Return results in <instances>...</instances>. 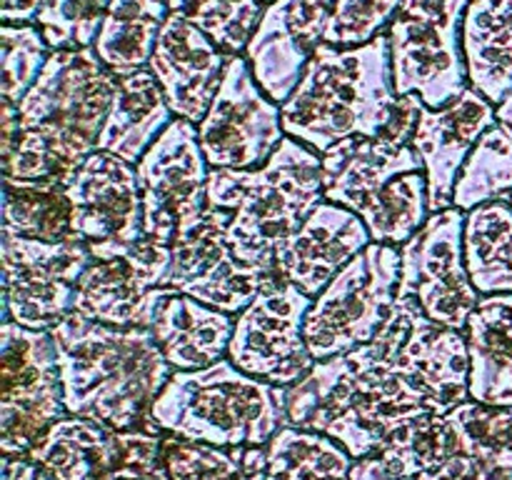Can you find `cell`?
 <instances>
[{
	"mask_svg": "<svg viewBox=\"0 0 512 480\" xmlns=\"http://www.w3.org/2000/svg\"><path fill=\"white\" fill-rule=\"evenodd\" d=\"M50 335L68 415L160 433L153 405L175 370L148 328H118L73 313Z\"/></svg>",
	"mask_w": 512,
	"mask_h": 480,
	"instance_id": "obj_1",
	"label": "cell"
},
{
	"mask_svg": "<svg viewBox=\"0 0 512 480\" xmlns=\"http://www.w3.org/2000/svg\"><path fill=\"white\" fill-rule=\"evenodd\" d=\"M428 415L435 413L423 393L385 363L375 343L315 360L285 388V425L328 435L355 460L380 455L400 428Z\"/></svg>",
	"mask_w": 512,
	"mask_h": 480,
	"instance_id": "obj_2",
	"label": "cell"
},
{
	"mask_svg": "<svg viewBox=\"0 0 512 480\" xmlns=\"http://www.w3.org/2000/svg\"><path fill=\"white\" fill-rule=\"evenodd\" d=\"M398 100L388 33L355 48L320 43L283 103V128L323 155L340 140L383 135Z\"/></svg>",
	"mask_w": 512,
	"mask_h": 480,
	"instance_id": "obj_3",
	"label": "cell"
},
{
	"mask_svg": "<svg viewBox=\"0 0 512 480\" xmlns=\"http://www.w3.org/2000/svg\"><path fill=\"white\" fill-rule=\"evenodd\" d=\"M323 200V155L295 138L258 168L210 170L208 208L220 210L240 258L268 273L280 245Z\"/></svg>",
	"mask_w": 512,
	"mask_h": 480,
	"instance_id": "obj_4",
	"label": "cell"
},
{
	"mask_svg": "<svg viewBox=\"0 0 512 480\" xmlns=\"http://www.w3.org/2000/svg\"><path fill=\"white\" fill-rule=\"evenodd\" d=\"M325 200L360 215L373 243L400 248L433 213L415 148L390 135L340 140L323 153Z\"/></svg>",
	"mask_w": 512,
	"mask_h": 480,
	"instance_id": "obj_5",
	"label": "cell"
},
{
	"mask_svg": "<svg viewBox=\"0 0 512 480\" xmlns=\"http://www.w3.org/2000/svg\"><path fill=\"white\" fill-rule=\"evenodd\" d=\"M160 433L220 448H265L285 428V388L235 368L175 370L153 405Z\"/></svg>",
	"mask_w": 512,
	"mask_h": 480,
	"instance_id": "obj_6",
	"label": "cell"
},
{
	"mask_svg": "<svg viewBox=\"0 0 512 480\" xmlns=\"http://www.w3.org/2000/svg\"><path fill=\"white\" fill-rule=\"evenodd\" d=\"M400 248L370 243L315 295L305 340L315 360H328L373 343L395 305Z\"/></svg>",
	"mask_w": 512,
	"mask_h": 480,
	"instance_id": "obj_7",
	"label": "cell"
},
{
	"mask_svg": "<svg viewBox=\"0 0 512 480\" xmlns=\"http://www.w3.org/2000/svg\"><path fill=\"white\" fill-rule=\"evenodd\" d=\"M0 453L28 458L58 420L68 418L50 330L0 323Z\"/></svg>",
	"mask_w": 512,
	"mask_h": 480,
	"instance_id": "obj_8",
	"label": "cell"
},
{
	"mask_svg": "<svg viewBox=\"0 0 512 480\" xmlns=\"http://www.w3.org/2000/svg\"><path fill=\"white\" fill-rule=\"evenodd\" d=\"M143 230L150 240L170 245L193 233L208 213L210 163L200 148L198 125L175 118L135 165Z\"/></svg>",
	"mask_w": 512,
	"mask_h": 480,
	"instance_id": "obj_9",
	"label": "cell"
},
{
	"mask_svg": "<svg viewBox=\"0 0 512 480\" xmlns=\"http://www.w3.org/2000/svg\"><path fill=\"white\" fill-rule=\"evenodd\" d=\"M313 298L278 273L270 275L248 308L235 315L228 360L253 378L278 388L300 383L315 358L305 340Z\"/></svg>",
	"mask_w": 512,
	"mask_h": 480,
	"instance_id": "obj_10",
	"label": "cell"
},
{
	"mask_svg": "<svg viewBox=\"0 0 512 480\" xmlns=\"http://www.w3.org/2000/svg\"><path fill=\"white\" fill-rule=\"evenodd\" d=\"M385 363L423 393L435 415H448L470 400L468 343L460 330L430 320L413 300L395 298L373 340Z\"/></svg>",
	"mask_w": 512,
	"mask_h": 480,
	"instance_id": "obj_11",
	"label": "cell"
},
{
	"mask_svg": "<svg viewBox=\"0 0 512 480\" xmlns=\"http://www.w3.org/2000/svg\"><path fill=\"white\" fill-rule=\"evenodd\" d=\"M90 245L80 238L63 243L0 233L3 263V320L30 330H53L75 308V285L88 268Z\"/></svg>",
	"mask_w": 512,
	"mask_h": 480,
	"instance_id": "obj_12",
	"label": "cell"
},
{
	"mask_svg": "<svg viewBox=\"0 0 512 480\" xmlns=\"http://www.w3.org/2000/svg\"><path fill=\"white\" fill-rule=\"evenodd\" d=\"M465 213L458 208L433 213L428 223L400 245V300H413L430 320L463 333L478 308V288L465 265Z\"/></svg>",
	"mask_w": 512,
	"mask_h": 480,
	"instance_id": "obj_13",
	"label": "cell"
},
{
	"mask_svg": "<svg viewBox=\"0 0 512 480\" xmlns=\"http://www.w3.org/2000/svg\"><path fill=\"white\" fill-rule=\"evenodd\" d=\"M118 90V75L93 48L53 50L43 73L18 103L23 128H40L98 148Z\"/></svg>",
	"mask_w": 512,
	"mask_h": 480,
	"instance_id": "obj_14",
	"label": "cell"
},
{
	"mask_svg": "<svg viewBox=\"0 0 512 480\" xmlns=\"http://www.w3.org/2000/svg\"><path fill=\"white\" fill-rule=\"evenodd\" d=\"M198 138L210 168L220 170L258 168L288 138L283 105L260 88L245 55L228 60L218 95L198 123Z\"/></svg>",
	"mask_w": 512,
	"mask_h": 480,
	"instance_id": "obj_15",
	"label": "cell"
},
{
	"mask_svg": "<svg viewBox=\"0 0 512 480\" xmlns=\"http://www.w3.org/2000/svg\"><path fill=\"white\" fill-rule=\"evenodd\" d=\"M90 253L75 285L73 313L95 323L140 328L148 295L168 288L173 248L143 235L133 243H93Z\"/></svg>",
	"mask_w": 512,
	"mask_h": 480,
	"instance_id": "obj_16",
	"label": "cell"
},
{
	"mask_svg": "<svg viewBox=\"0 0 512 480\" xmlns=\"http://www.w3.org/2000/svg\"><path fill=\"white\" fill-rule=\"evenodd\" d=\"M270 275L275 273L253 268L240 258L225 233L220 210L208 208L203 223L173 243L168 288L180 290L228 315H238L253 303Z\"/></svg>",
	"mask_w": 512,
	"mask_h": 480,
	"instance_id": "obj_17",
	"label": "cell"
},
{
	"mask_svg": "<svg viewBox=\"0 0 512 480\" xmlns=\"http://www.w3.org/2000/svg\"><path fill=\"white\" fill-rule=\"evenodd\" d=\"M73 205V230L93 243H133L145 235L143 198L133 163L93 150L65 180Z\"/></svg>",
	"mask_w": 512,
	"mask_h": 480,
	"instance_id": "obj_18",
	"label": "cell"
},
{
	"mask_svg": "<svg viewBox=\"0 0 512 480\" xmlns=\"http://www.w3.org/2000/svg\"><path fill=\"white\" fill-rule=\"evenodd\" d=\"M498 123L495 105L478 90L468 88L443 108L420 105L418 128L410 145L423 160L428 178L430 213L453 208V193L465 160L478 140Z\"/></svg>",
	"mask_w": 512,
	"mask_h": 480,
	"instance_id": "obj_19",
	"label": "cell"
},
{
	"mask_svg": "<svg viewBox=\"0 0 512 480\" xmlns=\"http://www.w3.org/2000/svg\"><path fill=\"white\" fill-rule=\"evenodd\" d=\"M335 0H275L245 50L260 88L285 103L298 88L313 50L323 43Z\"/></svg>",
	"mask_w": 512,
	"mask_h": 480,
	"instance_id": "obj_20",
	"label": "cell"
},
{
	"mask_svg": "<svg viewBox=\"0 0 512 480\" xmlns=\"http://www.w3.org/2000/svg\"><path fill=\"white\" fill-rule=\"evenodd\" d=\"M228 55L188 18L183 5H170L148 68L158 78L175 118L198 125L223 83Z\"/></svg>",
	"mask_w": 512,
	"mask_h": 480,
	"instance_id": "obj_21",
	"label": "cell"
},
{
	"mask_svg": "<svg viewBox=\"0 0 512 480\" xmlns=\"http://www.w3.org/2000/svg\"><path fill=\"white\" fill-rule=\"evenodd\" d=\"M388 40L398 98L418 95L428 108H443L470 88L463 30L398 15L388 28Z\"/></svg>",
	"mask_w": 512,
	"mask_h": 480,
	"instance_id": "obj_22",
	"label": "cell"
},
{
	"mask_svg": "<svg viewBox=\"0 0 512 480\" xmlns=\"http://www.w3.org/2000/svg\"><path fill=\"white\" fill-rule=\"evenodd\" d=\"M370 243L373 238L360 215L323 200L278 248L275 273L315 298Z\"/></svg>",
	"mask_w": 512,
	"mask_h": 480,
	"instance_id": "obj_23",
	"label": "cell"
},
{
	"mask_svg": "<svg viewBox=\"0 0 512 480\" xmlns=\"http://www.w3.org/2000/svg\"><path fill=\"white\" fill-rule=\"evenodd\" d=\"M140 328L155 335L173 370H203L228 358L235 315L210 308L175 288H155L148 295Z\"/></svg>",
	"mask_w": 512,
	"mask_h": 480,
	"instance_id": "obj_24",
	"label": "cell"
},
{
	"mask_svg": "<svg viewBox=\"0 0 512 480\" xmlns=\"http://www.w3.org/2000/svg\"><path fill=\"white\" fill-rule=\"evenodd\" d=\"M130 430L88 418L58 420L28 455L55 480H118L128 458Z\"/></svg>",
	"mask_w": 512,
	"mask_h": 480,
	"instance_id": "obj_25",
	"label": "cell"
},
{
	"mask_svg": "<svg viewBox=\"0 0 512 480\" xmlns=\"http://www.w3.org/2000/svg\"><path fill=\"white\" fill-rule=\"evenodd\" d=\"M395 480H490L448 415L413 420L380 450Z\"/></svg>",
	"mask_w": 512,
	"mask_h": 480,
	"instance_id": "obj_26",
	"label": "cell"
},
{
	"mask_svg": "<svg viewBox=\"0 0 512 480\" xmlns=\"http://www.w3.org/2000/svg\"><path fill=\"white\" fill-rule=\"evenodd\" d=\"M463 335L470 358V400L512 405V293L483 295Z\"/></svg>",
	"mask_w": 512,
	"mask_h": 480,
	"instance_id": "obj_27",
	"label": "cell"
},
{
	"mask_svg": "<svg viewBox=\"0 0 512 480\" xmlns=\"http://www.w3.org/2000/svg\"><path fill=\"white\" fill-rule=\"evenodd\" d=\"M173 120L175 113L170 110L153 70L145 68L120 75L108 120L98 135V150L138 165Z\"/></svg>",
	"mask_w": 512,
	"mask_h": 480,
	"instance_id": "obj_28",
	"label": "cell"
},
{
	"mask_svg": "<svg viewBox=\"0 0 512 480\" xmlns=\"http://www.w3.org/2000/svg\"><path fill=\"white\" fill-rule=\"evenodd\" d=\"M463 55L470 88L498 108L512 93V0H470Z\"/></svg>",
	"mask_w": 512,
	"mask_h": 480,
	"instance_id": "obj_29",
	"label": "cell"
},
{
	"mask_svg": "<svg viewBox=\"0 0 512 480\" xmlns=\"http://www.w3.org/2000/svg\"><path fill=\"white\" fill-rule=\"evenodd\" d=\"M170 0H110L93 50L115 75L145 70L155 53Z\"/></svg>",
	"mask_w": 512,
	"mask_h": 480,
	"instance_id": "obj_30",
	"label": "cell"
},
{
	"mask_svg": "<svg viewBox=\"0 0 512 480\" xmlns=\"http://www.w3.org/2000/svg\"><path fill=\"white\" fill-rule=\"evenodd\" d=\"M465 265L480 295L512 293V203L493 200L465 213Z\"/></svg>",
	"mask_w": 512,
	"mask_h": 480,
	"instance_id": "obj_31",
	"label": "cell"
},
{
	"mask_svg": "<svg viewBox=\"0 0 512 480\" xmlns=\"http://www.w3.org/2000/svg\"><path fill=\"white\" fill-rule=\"evenodd\" d=\"M0 233L43 243L78 238L65 185L58 180H3Z\"/></svg>",
	"mask_w": 512,
	"mask_h": 480,
	"instance_id": "obj_32",
	"label": "cell"
},
{
	"mask_svg": "<svg viewBox=\"0 0 512 480\" xmlns=\"http://www.w3.org/2000/svg\"><path fill=\"white\" fill-rule=\"evenodd\" d=\"M355 458L333 438L293 425L268 443L265 480H350Z\"/></svg>",
	"mask_w": 512,
	"mask_h": 480,
	"instance_id": "obj_33",
	"label": "cell"
},
{
	"mask_svg": "<svg viewBox=\"0 0 512 480\" xmlns=\"http://www.w3.org/2000/svg\"><path fill=\"white\" fill-rule=\"evenodd\" d=\"M163 455L170 480H265L268 475V445L220 448L163 433Z\"/></svg>",
	"mask_w": 512,
	"mask_h": 480,
	"instance_id": "obj_34",
	"label": "cell"
},
{
	"mask_svg": "<svg viewBox=\"0 0 512 480\" xmlns=\"http://www.w3.org/2000/svg\"><path fill=\"white\" fill-rule=\"evenodd\" d=\"M512 193V130L498 123L478 140L465 160L453 193V208L470 213Z\"/></svg>",
	"mask_w": 512,
	"mask_h": 480,
	"instance_id": "obj_35",
	"label": "cell"
},
{
	"mask_svg": "<svg viewBox=\"0 0 512 480\" xmlns=\"http://www.w3.org/2000/svg\"><path fill=\"white\" fill-rule=\"evenodd\" d=\"M448 418L490 480H512V405L465 400Z\"/></svg>",
	"mask_w": 512,
	"mask_h": 480,
	"instance_id": "obj_36",
	"label": "cell"
},
{
	"mask_svg": "<svg viewBox=\"0 0 512 480\" xmlns=\"http://www.w3.org/2000/svg\"><path fill=\"white\" fill-rule=\"evenodd\" d=\"M170 5H183L188 18L228 58L245 55L268 8L260 0H170Z\"/></svg>",
	"mask_w": 512,
	"mask_h": 480,
	"instance_id": "obj_37",
	"label": "cell"
},
{
	"mask_svg": "<svg viewBox=\"0 0 512 480\" xmlns=\"http://www.w3.org/2000/svg\"><path fill=\"white\" fill-rule=\"evenodd\" d=\"M53 48L33 23H0V103L18 105L43 73Z\"/></svg>",
	"mask_w": 512,
	"mask_h": 480,
	"instance_id": "obj_38",
	"label": "cell"
},
{
	"mask_svg": "<svg viewBox=\"0 0 512 480\" xmlns=\"http://www.w3.org/2000/svg\"><path fill=\"white\" fill-rule=\"evenodd\" d=\"M110 0H45L35 25L53 50L93 48Z\"/></svg>",
	"mask_w": 512,
	"mask_h": 480,
	"instance_id": "obj_39",
	"label": "cell"
},
{
	"mask_svg": "<svg viewBox=\"0 0 512 480\" xmlns=\"http://www.w3.org/2000/svg\"><path fill=\"white\" fill-rule=\"evenodd\" d=\"M403 0H335L323 43L355 48L388 33L400 15Z\"/></svg>",
	"mask_w": 512,
	"mask_h": 480,
	"instance_id": "obj_40",
	"label": "cell"
},
{
	"mask_svg": "<svg viewBox=\"0 0 512 480\" xmlns=\"http://www.w3.org/2000/svg\"><path fill=\"white\" fill-rule=\"evenodd\" d=\"M468 5L470 0H403L400 15L420 20V23L440 25V28L463 30Z\"/></svg>",
	"mask_w": 512,
	"mask_h": 480,
	"instance_id": "obj_41",
	"label": "cell"
},
{
	"mask_svg": "<svg viewBox=\"0 0 512 480\" xmlns=\"http://www.w3.org/2000/svg\"><path fill=\"white\" fill-rule=\"evenodd\" d=\"M45 0H0V20L3 23H33L38 20Z\"/></svg>",
	"mask_w": 512,
	"mask_h": 480,
	"instance_id": "obj_42",
	"label": "cell"
},
{
	"mask_svg": "<svg viewBox=\"0 0 512 480\" xmlns=\"http://www.w3.org/2000/svg\"><path fill=\"white\" fill-rule=\"evenodd\" d=\"M3 480H55L30 458H3Z\"/></svg>",
	"mask_w": 512,
	"mask_h": 480,
	"instance_id": "obj_43",
	"label": "cell"
},
{
	"mask_svg": "<svg viewBox=\"0 0 512 480\" xmlns=\"http://www.w3.org/2000/svg\"><path fill=\"white\" fill-rule=\"evenodd\" d=\"M350 480H395V478L388 470V465L380 460V455H373V458L355 460Z\"/></svg>",
	"mask_w": 512,
	"mask_h": 480,
	"instance_id": "obj_44",
	"label": "cell"
},
{
	"mask_svg": "<svg viewBox=\"0 0 512 480\" xmlns=\"http://www.w3.org/2000/svg\"><path fill=\"white\" fill-rule=\"evenodd\" d=\"M495 113H498L500 123L508 125V128L512 130V93L508 95V98L503 100V103L498 105V108H495Z\"/></svg>",
	"mask_w": 512,
	"mask_h": 480,
	"instance_id": "obj_45",
	"label": "cell"
},
{
	"mask_svg": "<svg viewBox=\"0 0 512 480\" xmlns=\"http://www.w3.org/2000/svg\"><path fill=\"white\" fill-rule=\"evenodd\" d=\"M260 3H263V5H273L275 0H260Z\"/></svg>",
	"mask_w": 512,
	"mask_h": 480,
	"instance_id": "obj_46",
	"label": "cell"
},
{
	"mask_svg": "<svg viewBox=\"0 0 512 480\" xmlns=\"http://www.w3.org/2000/svg\"><path fill=\"white\" fill-rule=\"evenodd\" d=\"M510 203H512V193H510Z\"/></svg>",
	"mask_w": 512,
	"mask_h": 480,
	"instance_id": "obj_47",
	"label": "cell"
}]
</instances>
